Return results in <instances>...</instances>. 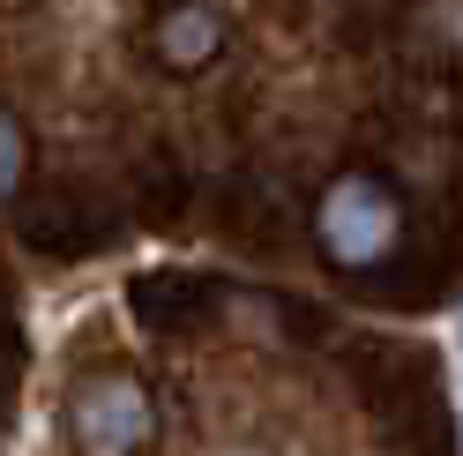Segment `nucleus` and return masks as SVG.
I'll return each mask as SVG.
<instances>
[{
    "label": "nucleus",
    "instance_id": "3",
    "mask_svg": "<svg viewBox=\"0 0 463 456\" xmlns=\"http://www.w3.org/2000/svg\"><path fill=\"white\" fill-rule=\"evenodd\" d=\"M157 45H165V61H180V68H187V61H210L217 23H210V15H194V8H180V15L157 31Z\"/></svg>",
    "mask_w": 463,
    "mask_h": 456
},
{
    "label": "nucleus",
    "instance_id": "2",
    "mask_svg": "<svg viewBox=\"0 0 463 456\" xmlns=\"http://www.w3.org/2000/svg\"><path fill=\"white\" fill-rule=\"evenodd\" d=\"M75 434L90 449H128L150 434V419H142V389L135 382H90L75 396Z\"/></svg>",
    "mask_w": 463,
    "mask_h": 456
},
{
    "label": "nucleus",
    "instance_id": "1",
    "mask_svg": "<svg viewBox=\"0 0 463 456\" xmlns=\"http://www.w3.org/2000/svg\"><path fill=\"white\" fill-rule=\"evenodd\" d=\"M396 195L366 173H344L329 195H322V247L336 262H373L389 240H396Z\"/></svg>",
    "mask_w": 463,
    "mask_h": 456
}]
</instances>
